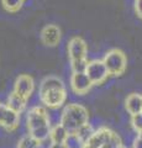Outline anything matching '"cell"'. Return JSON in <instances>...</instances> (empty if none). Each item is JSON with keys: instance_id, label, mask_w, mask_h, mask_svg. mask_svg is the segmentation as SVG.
Masks as SVG:
<instances>
[{"instance_id": "obj_5", "label": "cell", "mask_w": 142, "mask_h": 148, "mask_svg": "<svg viewBox=\"0 0 142 148\" xmlns=\"http://www.w3.org/2000/svg\"><path fill=\"white\" fill-rule=\"evenodd\" d=\"M103 61L105 63V66H106L109 73L111 75H116V77L123 74L127 66V58L125 53L117 48L106 52Z\"/></svg>"}, {"instance_id": "obj_1", "label": "cell", "mask_w": 142, "mask_h": 148, "mask_svg": "<svg viewBox=\"0 0 142 148\" xmlns=\"http://www.w3.org/2000/svg\"><path fill=\"white\" fill-rule=\"evenodd\" d=\"M38 95L42 104L48 109H58L67 99V90L59 78L51 75L41 82Z\"/></svg>"}, {"instance_id": "obj_8", "label": "cell", "mask_w": 142, "mask_h": 148, "mask_svg": "<svg viewBox=\"0 0 142 148\" xmlns=\"http://www.w3.org/2000/svg\"><path fill=\"white\" fill-rule=\"evenodd\" d=\"M114 132L106 127H102L94 131L89 140L84 143V148H105L111 140Z\"/></svg>"}, {"instance_id": "obj_17", "label": "cell", "mask_w": 142, "mask_h": 148, "mask_svg": "<svg viewBox=\"0 0 142 148\" xmlns=\"http://www.w3.org/2000/svg\"><path fill=\"white\" fill-rule=\"evenodd\" d=\"M93 133H94V130H93V127H91L89 123H86V125H84L83 127H80L79 130H78L75 135L80 138L82 142L85 143L86 141L89 140V137H90L91 135H93Z\"/></svg>"}, {"instance_id": "obj_4", "label": "cell", "mask_w": 142, "mask_h": 148, "mask_svg": "<svg viewBox=\"0 0 142 148\" xmlns=\"http://www.w3.org/2000/svg\"><path fill=\"white\" fill-rule=\"evenodd\" d=\"M86 52H88V47H86L85 41L82 37H72L68 42V57L71 61L72 72H85L86 66H88V61H86Z\"/></svg>"}, {"instance_id": "obj_24", "label": "cell", "mask_w": 142, "mask_h": 148, "mask_svg": "<svg viewBox=\"0 0 142 148\" xmlns=\"http://www.w3.org/2000/svg\"><path fill=\"white\" fill-rule=\"evenodd\" d=\"M137 133H139V136H140V137L142 138V130H141V131H140V132H137Z\"/></svg>"}, {"instance_id": "obj_18", "label": "cell", "mask_w": 142, "mask_h": 148, "mask_svg": "<svg viewBox=\"0 0 142 148\" xmlns=\"http://www.w3.org/2000/svg\"><path fill=\"white\" fill-rule=\"evenodd\" d=\"M66 145L69 148H84V143L82 142V140L75 133H69V136L66 141Z\"/></svg>"}, {"instance_id": "obj_16", "label": "cell", "mask_w": 142, "mask_h": 148, "mask_svg": "<svg viewBox=\"0 0 142 148\" xmlns=\"http://www.w3.org/2000/svg\"><path fill=\"white\" fill-rule=\"evenodd\" d=\"M24 0H1V5L9 12H16L17 10H20Z\"/></svg>"}, {"instance_id": "obj_13", "label": "cell", "mask_w": 142, "mask_h": 148, "mask_svg": "<svg viewBox=\"0 0 142 148\" xmlns=\"http://www.w3.org/2000/svg\"><path fill=\"white\" fill-rule=\"evenodd\" d=\"M68 136H69V132L62 123H58L52 126L51 133H49V141L52 143H66Z\"/></svg>"}, {"instance_id": "obj_12", "label": "cell", "mask_w": 142, "mask_h": 148, "mask_svg": "<svg viewBox=\"0 0 142 148\" xmlns=\"http://www.w3.org/2000/svg\"><path fill=\"white\" fill-rule=\"evenodd\" d=\"M125 108L131 116L142 111V95L132 92L125 100Z\"/></svg>"}, {"instance_id": "obj_19", "label": "cell", "mask_w": 142, "mask_h": 148, "mask_svg": "<svg viewBox=\"0 0 142 148\" xmlns=\"http://www.w3.org/2000/svg\"><path fill=\"white\" fill-rule=\"evenodd\" d=\"M131 125L136 132H140L142 130V111L139 114H135L131 116Z\"/></svg>"}, {"instance_id": "obj_9", "label": "cell", "mask_w": 142, "mask_h": 148, "mask_svg": "<svg viewBox=\"0 0 142 148\" xmlns=\"http://www.w3.org/2000/svg\"><path fill=\"white\" fill-rule=\"evenodd\" d=\"M35 89V82L32 77L29 74H21L16 78L15 85H14V91L17 95H20L21 98H24L26 101L31 98Z\"/></svg>"}, {"instance_id": "obj_10", "label": "cell", "mask_w": 142, "mask_h": 148, "mask_svg": "<svg viewBox=\"0 0 142 148\" xmlns=\"http://www.w3.org/2000/svg\"><path fill=\"white\" fill-rule=\"evenodd\" d=\"M93 85L94 84L91 83L90 78L88 77V74H86L85 72H77V73L72 74L71 88L75 94H79V95L86 94Z\"/></svg>"}, {"instance_id": "obj_15", "label": "cell", "mask_w": 142, "mask_h": 148, "mask_svg": "<svg viewBox=\"0 0 142 148\" xmlns=\"http://www.w3.org/2000/svg\"><path fill=\"white\" fill-rule=\"evenodd\" d=\"M17 148H42V142L37 141L29 133L27 136H24L19 141Z\"/></svg>"}, {"instance_id": "obj_11", "label": "cell", "mask_w": 142, "mask_h": 148, "mask_svg": "<svg viewBox=\"0 0 142 148\" xmlns=\"http://www.w3.org/2000/svg\"><path fill=\"white\" fill-rule=\"evenodd\" d=\"M41 41L45 46L54 47L61 41V29L57 25H47L41 31Z\"/></svg>"}, {"instance_id": "obj_22", "label": "cell", "mask_w": 142, "mask_h": 148, "mask_svg": "<svg viewBox=\"0 0 142 148\" xmlns=\"http://www.w3.org/2000/svg\"><path fill=\"white\" fill-rule=\"evenodd\" d=\"M132 148H142V138L140 136L134 141V146H132Z\"/></svg>"}, {"instance_id": "obj_23", "label": "cell", "mask_w": 142, "mask_h": 148, "mask_svg": "<svg viewBox=\"0 0 142 148\" xmlns=\"http://www.w3.org/2000/svg\"><path fill=\"white\" fill-rule=\"evenodd\" d=\"M48 148H69L66 143H51Z\"/></svg>"}, {"instance_id": "obj_25", "label": "cell", "mask_w": 142, "mask_h": 148, "mask_svg": "<svg viewBox=\"0 0 142 148\" xmlns=\"http://www.w3.org/2000/svg\"><path fill=\"white\" fill-rule=\"evenodd\" d=\"M117 148H125V147H123V146H122V145H121V146H119V147H117Z\"/></svg>"}, {"instance_id": "obj_20", "label": "cell", "mask_w": 142, "mask_h": 148, "mask_svg": "<svg viewBox=\"0 0 142 148\" xmlns=\"http://www.w3.org/2000/svg\"><path fill=\"white\" fill-rule=\"evenodd\" d=\"M119 146H121V141H120V138H119V136L116 135V133H114L111 140H110V142L108 143V146L105 148H117Z\"/></svg>"}, {"instance_id": "obj_3", "label": "cell", "mask_w": 142, "mask_h": 148, "mask_svg": "<svg viewBox=\"0 0 142 148\" xmlns=\"http://www.w3.org/2000/svg\"><path fill=\"white\" fill-rule=\"evenodd\" d=\"M88 110L80 104H68L62 111L61 123L69 133H77L78 130L88 123Z\"/></svg>"}, {"instance_id": "obj_14", "label": "cell", "mask_w": 142, "mask_h": 148, "mask_svg": "<svg viewBox=\"0 0 142 148\" xmlns=\"http://www.w3.org/2000/svg\"><path fill=\"white\" fill-rule=\"evenodd\" d=\"M25 104H26V100L24 98H21L20 95H17L15 91H12L11 94L9 95L8 103H6V105L9 106V108L12 109L14 111H16V112H19V114L24 110Z\"/></svg>"}, {"instance_id": "obj_6", "label": "cell", "mask_w": 142, "mask_h": 148, "mask_svg": "<svg viewBox=\"0 0 142 148\" xmlns=\"http://www.w3.org/2000/svg\"><path fill=\"white\" fill-rule=\"evenodd\" d=\"M85 73L88 74V77L90 78V80L94 85H99V84H102V83H104L106 80L108 75L110 74L104 61H99V59L88 62Z\"/></svg>"}, {"instance_id": "obj_21", "label": "cell", "mask_w": 142, "mask_h": 148, "mask_svg": "<svg viewBox=\"0 0 142 148\" xmlns=\"http://www.w3.org/2000/svg\"><path fill=\"white\" fill-rule=\"evenodd\" d=\"M135 12L142 20V0H135Z\"/></svg>"}, {"instance_id": "obj_2", "label": "cell", "mask_w": 142, "mask_h": 148, "mask_svg": "<svg viewBox=\"0 0 142 148\" xmlns=\"http://www.w3.org/2000/svg\"><path fill=\"white\" fill-rule=\"evenodd\" d=\"M26 123L27 128H29V133L37 141L45 142L49 138L52 125L46 109L41 108V106L32 108L27 112Z\"/></svg>"}, {"instance_id": "obj_7", "label": "cell", "mask_w": 142, "mask_h": 148, "mask_svg": "<svg viewBox=\"0 0 142 148\" xmlns=\"http://www.w3.org/2000/svg\"><path fill=\"white\" fill-rule=\"evenodd\" d=\"M20 114L10 109L6 104H0V127L6 131H14L19 126Z\"/></svg>"}]
</instances>
